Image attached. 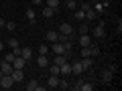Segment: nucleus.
<instances>
[{"mask_svg":"<svg viewBox=\"0 0 122 91\" xmlns=\"http://www.w3.org/2000/svg\"><path fill=\"white\" fill-rule=\"evenodd\" d=\"M0 32H2V28H0Z\"/></svg>","mask_w":122,"mask_h":91,"instance_id":"obj_38","label":"nucleus"},{"mask_svg":"<svg viewBox=\"0 0 122 91\" xmlns=\"http://www.w3.org/2000/svg\"><path fill=\"white\" fill-rule=\"evenodd\" d=\"M79 8L86 12V10H90V8H92V4H87V2H83V0H81V2H79Z\"/></svg>","mask_w":122,"mask_h":91,"instance_id":"obj_29","label":"nucleus"},{"mask_svg":"<svg viewBox=\"0 0 122 91\" xmlns=\"http://www.w3.org/2000/svg\"><path fill=\"white\" fill-rule=\"evenodd\" d=\"M65 61H67V57H65V55H57L55 59H53V63H55V65H63Z\"/></svg>","mask_w":122,"mask_h":91,"instance_id":"obj_21","label":"nucleus"},{"mask_svg":"<svg viewBox=\"0 0 122 91\" xmlns=\"http://www.w3.org/2000/svg\"><path fill=\"white\" fill-rule=\"evenodd\" d=\"M75 2H81V0H75Z\"/></svg>","mask_w":122,"mask_h":91,"instance_id":"obj_36","label":"nucleus"},{"mask_svg":"<svg viewBox=\"0 0 122 91\" xmlns=\"http://www.w3.org/2000/svg\"><path fill=\"white\" fill-rule=\"evenodd\" d=\"M77 6H79V2H75V0H67V8L73 12V10H77Z\"/></svg>","mask_w":122,"mask_h":91,"instance_id":"obj_23","label":"nucleus"},{"mask_svg":"<svg viewBox=\"0 0 122 91\" xmlns=\"http://www.w3.org/2000/svg\"><path fill=\"white\" fill-rule=\"evenodd\" d=\"M83 71H86V69L81 67V63H79V61H75V63H71V73H73V75H81Z\"/></svg>","mask_w":122,"mask_h":91,"instance_id":"obj_10","label":"nucleus"},{"mask_svg":"<svg viewBox=\"0 0 122 91\" xmlns=\"http://www.w3.org/2000/svg\"><path fill=\"white\" fill-rule=\"evenodd\" d=\"M8 47H10V49H16V47H18V39H14V36H12V39L8 41Z\"/></svg>","mask_w":122,"mask_h":91,"instance_id":"obj_27","label":"nucleus"},{"mask_svg":"<svg viewBox=\"0 0 122 91\" xmlns=\"http://www.w3.org/2000/svg\"><path fill=\"white\" fill-rule=\"evenodd\" d=\"M94 2H98V0H94Z\"/></svg>","mask_w":122,"mask_h":91,"instance_id":"obj_37","label":"nucleus"},{"mask_svg":"<svg viewBox=\"0 0 122 91\" xmlns=\"http://www.w3.org/2000/svg\"><path fill=\"white\" fill-rule=\"evenodd\" d=\"M65 2H67V0H65Z\"/></svg>","mask_w":122,"mask_h":91,"instance_id":"obj_39","label":"nucleus"},{"mask_svg":"<svg viewBox=\"0 0 122 91\" xmlns=\"http://www.w3.org/2000/svg\"><path fill=\"white\" fill-rule=\"evenodd\" d=\"M4 26H6V28H8V30H14V28H16V24H14L12 20H8V22H6Z\"/></svg>","mask_w":122,"mask_h":91,"instance_id":"obj_31","label":"nucleus"},{"mask_svg":"<svg viewBox=\"0 0 122 91\" xmlns=\"http://www.w3.org/2000/svg\"><path fill=\"white\" fill-rule=\"evenodd\" d=\"M39 55H49V47L47 45H41L39 47Z\"/></svg>","mask_w":122,"mask_h":91,"instance_id":"obj_26","label":"nucleus"},{"mask_svg":"<svg viewBox=\"0 0 122 91\" xmlns=\"http://www.w3.org/2000/svg\"><path fill=\"white\" fill-rule=\"evenodd\" d=\"M55 12H57V8H51V6H45V8H43V16L45 18H51Z\"/></svg>","mask_w":122,"mask_h":91,"instance_id":"obj_19","label":"nucleus"},{"mask_svg":"<svg viewBox=\"0 0 122 91\" xmlns=\"http://www.w3.org/2000/svg\"><path fill=\"white\" fill-rule=\"evenodd\" d=\"M47 65H49V59H47V55H39V57H37V67L45 69Z\"/></svg>","mask_w":122,"mask_h":91,"instance_id":"obj_14","label":"nucleus"},{"mask_svg":"<svg viewBox=\"0 0 122 91\" xmlns=\"http://www.w3.org/2000/svg\"><path fill=\"white\" fill-rule=\"evenodd\" d=\"M0 51H4V43H0Z\"/></svg>","mask_w":122,"mask_h":91,"instance_id":"obj_35","label":"nucleus"},{"mask_svg":"<svg viewBox=\"0 0 122 91\" xmlns=\"http://www.w3.org/2000/svg\"><path fill=\"white\" fill-rule=\"evenodd\" d=\"M12 67H14V69H25V67H26V59H22L20 55H16L14 61H12Z\"/></svg>","mask_w":122,"mask_h":91,"instance_id":"obj_7","label":"nucleus"},{"mask_svg":"<svg viewBox=\"0 0 122 91\" xmlns=\"http://www.w3.org/2000/svg\"><path fill=\"white\" fill-rule=\"evenodd\" d=\"M49 71H51V75H59V65H55V63H51V65H47Z\"/></svg>","mask_w":122,"mask_h":91,"instance_id":"obj_25","label":"nucleus"},{"mask_svg":"<svg viewBox=\"0 0 122 91\" xmlns=\"http://www.w3.org/2000/svg\"><path fill=\"white\" fill-rule=\"evenodd\" d=\"M73 14H75V18H77V20H83V18H86V12H83L81 8H77V10H73Z\"/></svg>","mask_w":122,"mask_h":91,"instance_id":"obj_24","label":"nucleus"},{"mask_svg":"<svg viewBox=\"0 0 122 91\" xmlns=\"http://www.w3.org/2000/svg\"><path fill=\"white\" fill-rule=\"evenodd\" d=\"M45 39H47V43H57L59 41V30H49L45 35Z\"/></svg>","mask_w":122,"mask_h":91,"instance_id":"obj_9","label":"nucleus"},{"mask_svg":"<svg viewBox=\"0 0 122 91\" xmlns=\"http://www.w3.org/2000/svg\"><path fill=\"white\" fill-rule=\"evenodd\" d=\"M25 16H26V20H29V22H35V18H37V12H35L33 8H26Z\"/></svg>","mask_w":122,"mask_h":91,"instance_id":"obj_18","label":"nucleus"},{"mask_svg":"<svg viewBox=\"0 0 122 91\" xmlns=\"http://www.w3.org/2000/svg\"><path fill=\"white\" fill-rule=\"evenodd\" d=\"M59 35H65V36H71V35H73V26H71L69 22H63V24L59 26Z\"/></svg>","mask_w":122,"mask_h":91,"instance_id":"obj_3","label":"nucleus"},{"mask_svg":"<svg viewBox=\"0 0 122 91\" xmlns=\"http://www.w3.org/2000/svg\"><path fill=\"white\" fill-rule=\"evenodd\" d=\"M79 45H81V47H90V45H92V39L87 36V32H81V36H79Z\"/></svg>","mask_w":122,"mask_h":91,"instance_id":"obj_16","label":"nucleus"},{"mask_svg":"<svg viewBox=\"0 0 122 91\" xmlns=\"http://www.w3.org/2000/svg\"><path fill=\"white\" fill-rule=\"evenodd\" d=\"M4 24H6V22H4V18H0V28H2Z\"/></svg>","mask_w":122,"mask_h":91,"instance_id":"obj_34","label":"nucleus"},{"mask_svg":"<svg viewBox=\"0 0 122 91\" xmlns=\"http://www.w3.org/2000/svg\"><path fill=\"white\" fill-rule=\"evenodd\" d=\"M12 85H14V81H12L10 75H0V87L2 89H10Z\"/></svg>","mask_w":122,"mask_h":91,"instance_id":"obj_1","label":"nucleus"},{"mask_svg":"<svg viewBox=\"0 0 122 91\" xmlns=\"http://www.w3.org/2000/svg\"><path fill=\"white\" fill-rule=\"evenodd\" d=\"M79 63H81L83 69H90V67L94 65V59H92V57H81V61H79Z\"/></svg>","mask_w":122,"mask_h":91,"instance_id":"obj_17","label":"nucleus"},{"mask_svg":"<svg viewBox=\"0 0 122 91\" xmlns=\"http://www.w3.org/2000/svg\"><path fill=\"white\" fill-rule=\"evenodd\" d=\"M47 87H43V85H39L37 81H30L29 85H26V91H45Z\"/></svg>","mask_w":122,"mask_h":91,"instance_id":"obj_12","label":"nucleus"},{"mask_svg":"<svg viewBox=\"0 0 122 91\" xmlns=\"http://www.w3.org/2000/svg\"><path fill=\"white\" fill-rule=\"evenodd\" d=\"M112 75H114V73H112L110 69H102V73H100V79L106 83V85H110V83H112Z\"/></svg>","mask_w":122,"mask_h":91,"instance_id":"obj_5","label":"nucleus"},{"mask_svg":"<svg viewBox=\"0 0 122 91\" xmlns=\"http://www.w3.org/2000/svg\"><path fill=\"white\" fill-rule=\"evenodd\" d=\"M59 2H61V0H47V6H51V8H57V6H59Z\"/></svg>","mask_w":122,"mask_h":91,"instance_id":"obj_28","label":"nucleus"},{"mask_svg":"<svg viewBox=\"0 0 122 91\" xmlns=\"http://www.w3.org/2000/svg\"><path fill=\"white\" fill-rule=\"evenodd\" d=\"M0 75H2V73H0Z\"/></svg>","mask_w":122,"mask_h":91,"instance_id":"obj_40","label":"nucleus"},{"mask_svg":"<svg viewBox=\"0 0 122 91\" xmlns=\"http://www.w3.org/2000/svg\"><path fill=\"white\" fill-rule=\"evenodd\" d=\"M33 4H43V0H30Z\"/></svg>","mask_w":122,"mask_h":91,"instance_id":"obj_33","label":"nucleus"},{"mask_svg":"<svg viewBox=\"0 0 122 91\" xmlns=\"http://www.w3.org/2000/svg\"><path fill=\"white\" fill-rule=\"evenodd\" d=\"M20 57H22V59H26V63H29V61L33 59V49L22 47V49H20Z\"/></svg>","mask_w":122,"mask_h":91,"instance_id":"obj_11","label":"nucleus"},{"mask_svg":"<svg viewBox=\"0 0 122 91\" xmlns=\"http://www.w3.org/2000/svg\"><path fill=\"white\" fill-rule=\"evenodd\" d=\"M10 77H12V81H14V83H20L22 79H25V71H22V69H12Z\"/></svg>","mask_w":122,"mask_h":91,"instance_id":"obj_6","label":"nucleus"},{"mask_svg":"<svg viewBox=\"0 0 122 91\" xmlns=\"http://www.w3.org/2000/svg\"><path fill=\"white\" fill-rule=\"evenodd\" d=\"M14 57H16V55H14V53H6L4 61H8V63H12V61H14Z\"/></svg>","mask_w":122,"mask_h":91,"instance_id":"obj_30","label":"nucleus"},{"mask_svg":"<svg viewBox=\"0 0 122 91\" xmlns=\"http://www.w3.org/2000/svg\"><path fill=\"white\" fill-rule=\"evenodd\" d=\"M71 75V65L69 63H63V65H59V77H69Z\"/></svg>","mask_w":122,"mask_h":91,"instance_id":"obj_4","label":"nucleus"},{"mask_svg":"<svg viewBox=\"0 0 122 91\" xmlns=\"http://www.w3.org/2000/svg\"><path fill=\"white\" fill-rule=\"evenodd\" d=\"M12 63H8V61H0V73L2 75H10L12 73Z\"/></svg>","mask_w":122,"mask_h":91,"instance_id":"obj_2","label":"nucleus"},{"mask_svg":"<svg viewBox=\"0 0 122 91\" xmlns=\"http://www.w3.org/2000/svg\"><path fill=\"white\" fill-rule=\"evenodd\" d=\"M69 87H71V85H69V81H67L65 77L59 79V89H69Z\"/></svg>","mask_w":122,"mask_h":91,"instance_id":"obj_22","label":"nucleus"},{"mask_svg":"<svg viewBox=\"0 0 122 91\" xmlns=\"http://www.w3.org/2000/svg\"><path fill=\"white\" fill-rule=\"evenodd\" d=\"M100 18V14L96 12L94 8H90V10H86V20H98Z\"/></svg>","mask_w":122,"mask_h":91,"instance_id":"obj_15","label":"nucleus"},{"mask_svg":"<svg viewBox=\"0 0 122 91\" xmlns=\"http://www.w3.org/2000/svg\"><path fill=\"white\" fill-rule=\"evenodd\" d=\"M108 69H110V71H112V73H116V71H118V65H110V67H108Z\"/></svg>","mask_w":122,"mask_h":91,"instance_id":"obj_32","label":"nucleus"},{"mask_svg":"<svg viewBox=\"0 0 122 91\" xmlns=\"http://www.w3.org/2000/svg\"><path fill=\"white\" fill-rule=\"evenodd\" d=\"M51 45H53V53H55V55H65L63 43H59V41H57V43H51Z\"/></svg>","mask_w":122,"mask_h":91,"instance_id":"obj_13","label":"nucleus"},{"mask_svg":"<svg viewBox=\"0 0 122 91\" xmlns=\"http://www.w3.org/2000/svg\"><path fill=\"white\" fill-rule=\"evenodd\" d=\"M59 87V75H51L47 81V89H57Z\"/></svg>","mask_w":122,"mask_h":91,"instance_id":"obj_8","label":"nucleus"},{"mask_svg":"<svg viewBox=\"0 0 122 91\" xmlns=\"http://www.w3.org/2000/svg\"><path fill=\"white\" fill-rule=\"evenodd\" d=\"M94 36H98V39L106 36V32H104V24H100V26H96V28H94Z\"/></svg>","mask_w":122,"mask_h":91,"instance_id":"obj_20","label":"nucleus"}]
</instances>
